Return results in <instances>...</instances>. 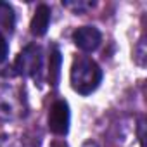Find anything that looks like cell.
Masks as SVG:
<instances>
[{"instance_id": "6", "label": "cell", "mask_w": 147, "mask_h": 147, "mask_svg": "<svg viewBox=\"0 0 147 147\" xmlns=\"http://www.w3.org/2000/svg\"><path fill=\"white\" fill-rule=\"evenodd\" d=\"M50 19H52V12H50V7L45 5V4H40L35 11V16L31 19V24H30V31L33 36H43L50 26Z\"/></svg>"}, {"instance_id": "1", "label": "cell", "mask_w": 147, "mask_h": 147, "mask_svg": "<svg viewBox=\"0 0 147 147\" xmlns=\"http://www.w3.org/2000/svg\"><path fill=\"white\" fill-rule=\"evenodd\" d=\"M69 82L76 94L90 95L92 92H95L99 88V85L102 82V69L94 59L82 55V57L75 59V62L71 66Z\"/></svg>"}, {"instance_id": "2", "label": "cell", "mask_w": 147, "mask_h": 147, "mask_svg": "<svg viewBox=\"0 0 147 147\" xmlns=\"http://www.w3.org/2000/svg\"><path fill=\"white\" fill-rule=\"evenodd\" d=\"M26 114V99L12 83H0V119L14 121Z\"/></svg>"}, {"instance_id": "3", "label": "cell", "mask_w": 147, "mask_h": 147, "mask_svg": "<svg viewBox=\"0 0 147 147\" xmlns=\"http://www.w3.org/2000/svg\"><path fill=\"white\" fill-rule=\"evenodd\" d=\"M16 73L23 76L33 78L36 83L42 82L43 78V52L38 45H28L23 49L14 62Z\"/></svg>"}, {"instance_id": "10", "label": "cell", "mask_w": 147, "mask_h": 147, "mask_svg": "<svg viewBox=\"0 0 147 147\" xmlns=\"http://www.w3.org/2000/svg\"><path fill=\"white\" fill-rule=\"evenodd\" d=\"M9 54V43H7V38L5 35L0 33V61H4Z\"/></svg>"}, {"instance_id": "7", "label": "cell", "mask_w": 147, "mask_h": 147, "mask_svg": "<svg viewBox=\"0 0 147 147\" xmlns=\"http://www.w3.org/2000/svg\"><path fill=\"white\" fill-rule=\"evenodd\" d=\"M16 26V14L11 4L7 2H0V33H12Z\"/></svg>"}, {"instance_id": "5", "label": "cell", "mask_w": 147, "mask_h": 147, "mask_svg": "<svg viewBox=\"0 0 147 147\" xmlns=\"http://www.w3.org/2000/svg\"><path fill=\"white\" fill-rule=\"evenodd\" d=\"M73 42L83 52H94L102 42V33L95 26H82L73 33Z\"/></svg>"}, {"instance_id": "9", "label": "cell", "mask_w": 147, "mask_h": 147, "mask_svg": "<svg viewBox=\"0 0 147 147\" xmlns=\"http://www.w3.org/2000/svg\"><path fill=\"white\" fill-rule=\"evenodd\" d=\"M62 5L67 9H73L75 12H85V11L92 9L95 4L94 2H62Z\"/></svg>"}, {"instance_id": "4", "label": "cell", "mask_w": 147, "mask_h": 147, "mask_svg": "<svg viewBox=\"0 0 147 147\" xmlns=\"http://www.w3.org/2000/svg\"><path fill=\"white\" fill-rule=\"evenodd\" d=\"M49 128L55 135H66L69 130V106L66 100H55L49 109Z\"/></svg>"}, {"instance_id": "8", "label": "cell", "mask_w": 147, "mask_h": 147, "mask_svg": "<svg viewBox=\"0 0 147 147\" xmlns=\"http://www.w3.org/2000/svg\"><path fill=\"white\" fill-rule=\"evenodd\" d=\"M59 75H61V54L57 49H54L50 54V64H49V76L52 85H57Z\"/></svg>"}]
</instances>
